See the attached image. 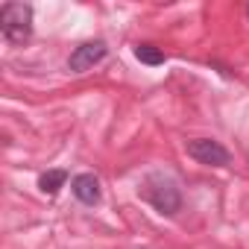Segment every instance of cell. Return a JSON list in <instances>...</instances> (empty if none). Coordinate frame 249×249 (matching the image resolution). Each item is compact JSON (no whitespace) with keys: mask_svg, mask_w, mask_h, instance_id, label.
Listing matches in <instances>:
<instances>
[{"mask_svg":"<svg viewBox=\"0 0 249 249\" xmlns=\"http://www.w3.org/2000/svg\"><path fill=\"white\" fill-rule=\"evenodd\" d=\"M159 214H176L179 208H182V194H179V188H176V182L170 179V176H164V173H150L147 179H144V185H141V191H138Z\"/></svg>","mask_w":249,"mask_h":249,"instance_id":"6da1fadb","label":"cell"},{"mask_svg":"<svg viewBox=\"0 0 249 249\" xmlns=\"http://www.w3.org/2000/svg\"><path fill=\"white\" fill-rule=\"evenodd\" d=\"M0 33L9 44H24L33 36V6L27 3H3L0 9Z\"/></svg>","mask_w":249,"mask_h":249,"instance_id":"7a4b0ae2","label":"cell"},{"mask_svg":"<svg viewBox=\"0 0 249 249\" xmlns=\"http://www.w3.org/2000/svg\"><path fill=\"white\" fill-rule=\"evenodd\" d=\"M188 156L196 159L199 164H208V167H226L229 159H231L229 150L220 141H214V138H196V141H191L188 144Z\"/></svg>","mask_w":249,"mask_h":249,"instance_id":"3957f363","label":"cell"},{"mask_svg":"<svg viewBox=\"0 0 249 249\" xmlns=\"http://www.w3.org/2000/svg\"><path fill=\"white\" fill-rule=\"evenodd\" d=\"M103 59H106V44L103 41H82L79 47H73V53L68 59V68L73 73H85L88 68H94Z\"/></svg>","mask_w":249,"mask_h":249,"instance_id":"277c9868","label":"cell"},{"mask_svg":"<svg viewBox=\"0 0 249 249\" xmlns=\"http://www.w3.org/2000/svg\"><path fill=\"white\" fill-rule=\"evenodd\" d=\"M71 191H73V196H76L79 202H85V205H97V202H100V182H97L94 173H79V176H73Z\"/></svg>","mask_w":249,"mask_h":249,"instance_id":"5b68a950","label":"cell"},{"mask_svg":"<svg viewBox=\"0 0 249 249\" xmlns=\"http://www.w3.org/2000/svg\"><path fill=\"white\" fill-rule=\"evenodd\" d=\"M65 182H68V173L65 170H47V173H41L38 176V188L44 191V194H59V188H65Z\"/></svg>","mask_w":249,"mask_h":249,"instance_id":"8992f818","label":"cell"},{"mask_svg":"<svg viewBox=\"0 0 249 249\" xmlns=\"http://www.w3.org/2000/svg\"><path fill=\"white\" fill-rule=\"evenodd\" d=\"M135 59L138 62H144V65H164V53L159 50V47H153V44H138L135 47Z\"/></svg>","mask_w":249,"mask_h":249,"instance_id":"52a82bcc","label":"cell"},{"mask_svg":"<svg viewBox=\"0 0 249 249\" xmlns=\"http://www.w3.org/2000/svg\"><path fill=\"white\" fill-rule=\"evenodd\" d=\"M246 15H249V6H246Z\"/></svg>","mask_w":249,"mask_h":249,"instance_id":"ba28073f","label":"cell"}]
</instances>
